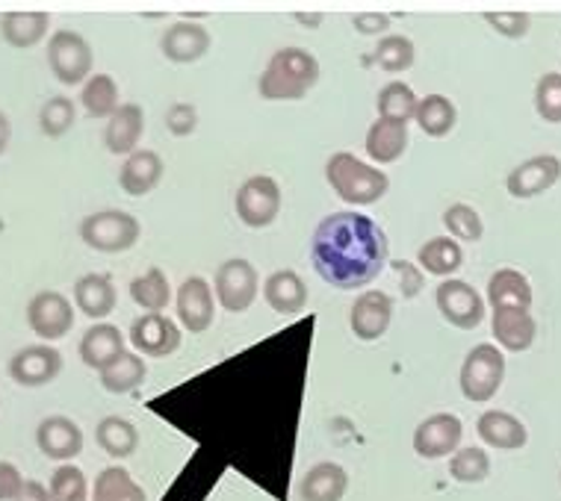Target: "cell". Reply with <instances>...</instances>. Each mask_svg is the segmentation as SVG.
<instances>
[{
  "label": "cell",
  "mask_w": 561,
  "mask_h": 501,
  "mask_svg": "<svg viewBox=\"0 0 561 501\" xmlns=\"http://www.w3.org/2000/svg\"><path fill=\"white\" fill-rule=\"evenodd\" d=\"M310 260L334 290H364L390 263L388 233L364 212H331L313 231Z\"/></svg>",
  "instance_id": "obj_1"
},
{
  "label": "cell",
  "mask_w": 561,
  "mask_h": 501,
  "mask_svg": "<svg viewBox=\"0 0 561 501\" xmlns=\"http://www.w3.org/2000/svg\"><path fill=\"white\" fill-rule=\"evenodd\" d=\"M320 83V59L305 48H280L272 54L257 83L263 101H301Z\"/></svg>",
  "instance_id": "obj_2"
},
{
  "label": "cell",
  "mask_w": 561,
  "mask_h": 501,
  "mask_svg": "<svg viewBox=\"0 0 561 501\" xmlns=\"http://www.w3.org/2000/svg\"><path fill=\"white\" fill-rule=\"evenodd\" d=\"M325 180L337 198L348 207H367L385 198L390 189V177L378 165H369L348 151H337L325 163Z\"/></svg>",
  "instance_id": "obj_3"
},
{
  "label": "cell",
  "mask_w": 561,
  "mask_h": 501,
  "mask_svg": "<svg viewBox=\"0 0 561 501\" xmlns=\"http://www.w3.org/2000/svg\"><path fill=\"white\" fill-rule=\"evenodd\" d=\"M142 236V224L125 210L89 212L80 222V240L98 254H125Z\"/></svg>",
  "instance_id": "obj_4"
},
{
  "label": "cell",
  "mask_w": 561,
  "mask_h": 501,
  "mask_svg": "<svg viewBox=\"0 0 561 501\" xmlns=\"http://www.w3.org/2000/svg\"><path fill=\"white\" fill-rule=\"evenodd\" d=\"M505 381V354L491 342H482L476 346L470 354L465 357V366H461V375H458V384H461V393H465L467 401H476V405H484L500 393V386Z\"/></svg>",
  "instance_id": "obj_5"
},
{
  "label": "cell",
  "mask_w": 561,
  "mask_h": 501,
  "mask_svg": "<svg viewBox=\"0 0 561 501\" xmlns=\"http://www.w3.org/2000/svg\"><path fill=\"white\" fill-rule=\"evenodd\" d=\"M95 54L75 30H57L48 39V66L62 86H83L92 78Z\"/></svg>",
  "instance_id": "obj_6"
},
{
  "label": "cell",
  "mask_w": 561,
  "mask_h": 501,
  "mask_svg": "<svg viewBox=\"0 0 561 501\" xmlns=\"http://www.w3.org/2000/svg\"><path fill=\"white\" fill-rule=\"evenodd\" d=\"M237 215L245 228L263 231L270 228L280 212V186L270 174H254L237 189Z\"/></svg>",
  "instance_id": "obj_7"
},
{
  "label": "cell",
  "mask_w": 561,
  "mask_h": 501,
  "mask_svg": "<svg viewBox=\"0 0 561 501\" xmlns=\"http://www.w3.org/2000/svg\"><path fill=\"white\" fill-rule=\"evenodd\" d=\"M214 290L216 301L228 313H245L257 301V292H261V278H257L254 263H249L245 257L225 260L219 271H216Z\"/></svg>",
  "instance_id": "obj_8"
},
{
  "label": "cell",
  "mask_w": 561,
  "mask_h": 501,
  "mask_svg": "<svg viewBox=\"0 0 561 501\" xmlns=\"http://www.w3.org/2000/svg\"><path fill=\"white\" fill-rule=\"evenodd\" d=\"M27 325L36 337L45 339V346L57 342L75 328V304L57 290L36 292L27 304Z\"/></svg>",
  "instance_id": "obj_9"
},
{
  "label": "cell",
  "mask_w": 561,
  "mask_h": 501,
  "mask_svg": "<svg viewBox=\"0 0 561 501\" xmlns=\"http://www.w3.org/2000/svg\"><path fill=\"white\" fill-rule=\"evenodd\" d=\"M440 316L461 330H476L484 322V299L467 280L449 278L435 292Z\"/></svg>",
  "instance_id": "obj_10"
},
{
  "label": "cell",
  "mask_w": 561,
  "mask_h": 501,
  "mask_svg": "<svg viewBox=\"0 0 561 501\" xmlns=\"http://www.w3.org/2000/svg\"><path fill=\"white\" fill-rule=\"evenodd\" d=\"M465 436V424L455 413H435L416 424L414 452L426 461H440L458 452Z\"/></svg>",
  "instance_id": "obj_11"
},
{
  "label": "cell",
  "mask_w": 561,
  "mask_h": 501,
  "mask_svg": "<svg viewBox=\"0 0 561 501\" xmlns=\"http://www.w3.org/2000/svg\"><path fill=\"white\" fill-rule=\"evenodd\" d=\"M181 339V328L165 313H146L130 325V342L139 357H172Z\"/></svg>",
  "instance_id": "obj_12"
},
{
  "label": "cell",
  "mask_w": 561,
  "mask_h": 501,
  "mask_svg": "<svg viewBox=\"0 0 561 501\" xmlns=\"http://www.w3.org/2000/svg\"><path fill=\"white\" fill-rule=\"evenodd\" d=\"M62 372V354L50 346H27L15 351L10 360V377L19 386L36 389V386L54 384Z\"/></svg>",
  "instance_id": "obj_13"
},
{
  "label": "cell",
  "mask_w": 561,
  "mask_h": 501,
  "mask_svg": "<svg viewBox=\"0 0 561 501\" xmlns=\"http://www.w3.org/2000/svg\"><path fill=\"white\" fill-rule=\"evenodd\" d=\"M174 310H178V318L190 334H204V330L214 325L216 318V299L214 287L204 278L193 275L186 278L181 287H178V295H174Z\"/></svg>",
  "instance_id": "obj_14"
},
{
  "label": "cell",
  "mask_w": 561,
  "mask_h": 501,
  "mask_svg": "<svg viewBox=\"0 0 561 501\" xmlns=\"http://www.w3.org/2000/svg\"><path fill=\"white\" fill-rule=\"evenodd\" d=\"M390 322H393V299L381 290H367L364 295H358L348 313L352 334L364 342H376L385 337Z\"/></svg>",
  "instance_id": "obj_15"
},
{
  "label": "cell",
  "mask_w": 561,
  "mask_h": 501,
  "mask_svg": "<svg viewBox=\"0 0 561 501\" xmlns=\"http://www.w3.org/2000/svg\"><path fill=\"white\" fill-rule=\"evenodd\" d=\"M83 443L87 440H83L80 424L75 419H68V416H48L36 428V445L48 461L71 463L83 452Z\"/></svg>",
  "instance_id": "obj_16"
},
{
  "label": "cell",
  "mask_w": 561,
  "mask_h": 501,
  "mask_svg": "<svg viewBox=\"0 0 561 501\" xmlns=\"http://www.w3.org/2000/svg\"><path fill=\"white\" fill-rule=\"evenodd\" d=\"M561 180V160L552 154H541L526 160L517 168H512L508 180H505V189L512 198H535V195L547 193Z\"/></svg>",
  "instance_id": "obj_17"
},
{
  "label": "cell",
  "mask_w": 561,
  "mask_h": 501,
  "mask_svg": "<svg viewBox=\"0 0 561 501\" xmlns=\"http://www.w3.org/2000/svg\"><path fill=\"white\" fill-rule=\"evenodd\" d=\"M210 45H214V39H210V30L204 27V24H198V21H178V24L165 30L160 50L174 66H190V62H198L210 50Z\"/></svg>",
  "instance_id": "obj_18"
},
{
  "label": "cell",
  "mask_w": 561,
  "mask_h": 501,
  "mask_svg": "<svg viewBox=\"0 0 561 501\" xmlns=\"http://www.w3.org/2000/svg\"><path fill=\"white\" fill-rule=\"evenodd\" d=\"M165 163L163 156L157 154V151H139L136 148L134 154L127 156L125 165H122V172H118V186H122V193L130 195V198H142V195L154 193L160 180H163Z\"/></svg>",
  "instance_id": "obj_19"
},
{
  "label": "cell",
  "mask_w": 561,
  "mask_h": 501,
  "mask_svg": "<svg viewBox=\"0 0 561 501\" xmlns=\"http://www.w3.org/2000/svg\"><path fill=\"white\" fill-rule=\"evenodd\" d=\"M263 299L280 316H299L308 307V283L299 271L278 269L263 280Z\"/></svg>",
  "instance_id": "obj_20"
},
{
  "label": "cell",
  "mask_w": 561,
  "mask_h": 501,
  "mask_svg": "<svg viewBox=\"0 0 561 501\" xmlns=\"http://www.w3.org/2000/svg\"><path fill=\"white\" fill-rule=\"evenodd\" d=\"M125 351L127 348L122 330H118L116 325H107V322L92 325V328L83 334V339H80V360H83L89 369H95L98 375H101L104 369L113 366Z\"/></svg>",
  "instance_id": "obj_21"
},
{
  "label": "cell",
  "mask_w": 561,
  "mask_h": 501,
  "mask_svg": "<svg viewBox=\"0 0 561 501\" xmlns=\"http://www.w3.org/2000/svg\"><path fill=\"white\" fill-rule=\"evenodd\" d=\"M142 130H146V109L139 104H122L107 118V130H104V145H107L110 154L130 156L142 139Z\"/></svg>",
  "instance_id": "obj_22"
},
{
  "label": "cell",
  "mask_w": 561,
  "mask_h": 501,
  "mask_svg": "<svg viewBox=\"0 0 561 501\" xmlns=\"http://www.w3.org/2000/svg\"><path fill=\"white\" fill-rule=\"evenodd\" d=\"M494 339L500 351H529L538 337V322L533 318L529 310H494V322H491Z\"/></svg>",
  "instance_id": "obj_23"
},
{
  "label": "cell",
  "mask_w": 561,
  "mask_h": 501,
  "mask_svg": "<svg viewBox=\"0 0 561 501\" xmlns=\"http://www.w3.org/2000/svg\"><path fill=\"white\" fill-rule=\"evenodd\" d=\"M118 292L110 275H83L75 283V304L83 316L104 322L116 310Z\"/></svg>",
  "instance_id": "obj_24"
},
{
  "label": "cell",
  "mask_w": 561,
  "mask_h": 501,
  "mask_svg": "<svg viewBox=\"0 0 561 501\" xmlns=\"http://www.w3.org/2000/svg\"><path fill=\"white\" fill-rule=\"evenodd\" d=\"M476 431L482 436V443L494 445L500 452H517L529 440L526 424L517 416L505 413V410H488V413L479 416Z\"/></svg>",
  "instance_id": "obj_25"
},
{
  "label": "cell",
  "mask_w": 561,
  "mask_h": 501,
  "mask_svg": "<svg viewBox=\"0 0 561 501\" xmlns=\"http://www.w3.org/2000/svg\"><path fill=\"white\" fill-rule=\"evenodd\" d=\"M488 304L494 310H529L533 283L517 269H496L488 280Z\"/></svg>",
  "instance_id": "obj_26"
},
{
  "label": "cell",
  "mask_w": 561,
  "mask_h": 501,
  "mask_svg": "<svg viewBox=\"0 0 561 501\" xmlns=\"http://www.w3.org/2000/svg\"><path fill=\"white\" fill-rule=\"evenodd\" d=\"M364 148H367L369 160H376V165L397 163L408 151V125L390 121V118H376L369 125Z\"/></svg>",
  "instance_id": "obj_27"
},
{
  "label": "cell",
  "mask_w": 561,
  "mask_h": 501,
  "mask_svg": "<svg viewBox=\"0 0 561 501\" xmlns=\"http://www.w3.org/2000/svg\"><path fill=\"white\" fill-rule=\"evenodd\" d=\"M50 15L48 12H7L0 19V36L10 48L27 50L36 48L48 36Z\"/></svg>",
  "instance_id": "obj_28"
},
{
  "label": "cell",
  "mask_w": 561,
  "mask_h": 501,
  "mask_svg": "<svg viewBox=\"0 0 561 501\" xmlns=\"http://www.w3.org/2000/svg\"><path fill=\"white\" fill-rule=\"evenodd\" d=\"M348 490V473L340 463H317L301 478V499L305 501H343Z\"/></svg>",
  "instance_id": "obj_29"
},
{
  "label": "cell",
  "mask_w": 561,
  "mask_h": 501,
  "mask_svg": "<svg viewBox=\"0 0 561 501\" xmlns=\"http://www.w3.org/2000/svg\"><path fill=\"white\" fill-rule=\"evenodd\" d=\"M416 266L423 275H435V278H453L455 271L465 266V250L453 236H435L426 245L416 250Z\"/></svg>",
  "instance_id": "obj_30"
},
{
  "label": "cell",
  "mask_w": 561,
  "mask_h": 501,
  "mask_svg": "<svg viewBox=\"0 0 561 501\" xmlns=\"http://www.w3.org/2000/svg\"><path fill=\"white\" fill-rule=\"evenodd\" d=\"M146 360L136 354V351H125L113 366L101 372V386L107 393H113V396H127V393H134V389L146 384Z\"/></svg>",
  "instance_id": "obj_31"
},
{
  "label": "cell",
  "mask_w": 561,
  "mask_h": 501,
  "mask_svg": "<svg viewBox=\"0 0 561 501\" xmlns=\"http://www.w3.org/2000/svg\"><path fill=\"white\" fill-rule=\"evenodd\" d=\"M414 121L423 133L440 139V136L453 133V127L458 125V109L446 95H426L416 104Z\"/></svg>",
  "instance_id": "obj_32"
},
{
  "label": "cell",
  "mask_w": 561,
  "mask_h": 501,
  "mask_svg": "<svg viewBox=\"0 0 561 501\" xmlns=\"http://www.w3.org/2000/svg\"><path fill=\"white\" fill-rule=\"evenodd\" d=\"M95 440L116 461H125V457H130L139 448V431H136V424L122 419V416L101 419L95 428Z\"/></svg>",
  "instance_id": "obj_33"
},
{
  "label": "cell",
  "mask_w": 561,
  "mask_h": 501,
  "mask_svg": "<svg viewBox=\"0 0 561 501\" xmlns=\"http://www.w3.org/2000/svg\"><path fill=\"white\" fill-rule=\"evenodd\" d=\"M130 299L146 313H163L169 307V301H172V287H169L165 271L160 266H151L146 275L130 280Z\"/></svg>",
  "instance_id": "obj_34"
},
{
  "label": "cell",
  "mask_w": 561,
  "mask_h": 501,
  "mask_svg": "<svg viewBox=\"0 0 561 501\" xmlns=\"http://www.w3.org/2000/svg\"><path fill=\"white\" fill-rule=\"evenodd\" d=\"M92 501H148V496L125 466H107L104 473H98Z\"/></svg>",
  "instance_id": "obj_35"
},
{
  "label": "cell",
  "mask_w": 561,
  "mask_h": 501,
  "mask_svg": "<svg viewBox=\"0 0 561 501\" xmlns=\"http://www.w3.org/2000/svg\"><path fill=\"white\" fill-rule=\"evenodd\" d=\"M80 104L92 118H110L118 106V83L110 74H92L80 89Z\"/></svg>",
  "instance_id": "obj_36"
},
{
  "label": "cell",
  "mask_w": 561,
  "mask_h": 501,
  "mask_svg": "<svg viewBox=\"0 0 561 501\" xmlns=\"http://www.w3.org/2000/svg\"><path fill=\"white\" fill-rule=\"evenodd\" d=\"M416 104L420 97L414 95V89L402 83V80H393L388 86L378 92V118H390V121H414Z\"/></svg>",
  "instance_id": "obj_37"
},
{
  "label": "cell",
  "mask_w": 561,
  "mask_h": 501,
  "mask_svg": "<svg viewBox=\"0 0 561 501\" xmlns=\"http://www.w3.org/2000/svg\"><path fill=\"white\" fill-rule=\"evenodd\" d=\"M449 475L458 483H482L491 475V454L482 445H467L449 457Z\"/></svg>",
  "instance_id": "obj_38"
},
{
  "label": "cell",
  "mask_w": 561,
  "mask_h": 501,
  "mask_svg": "<svg viewBox=\"0 0 561 501\" xmlns=\"http://www.w3.org/2000/svg\"><path fill=\"white\" fill-rule=\"evenodd\" d=\"M78 121V106L66 95L48 97L39 109V130L48 139H62V136Z\"/></svg>",
  "instance_id": "obj_39"
},
{
  "label": "cell",
  "mask_w": 561,
  "mask_h": 501,
  "mask_svg": "<svg viewBox=\"0 0 561 501\" xmlns=\"http://www.w3.org/2000/svg\"><path fill=\"white\" fill-rule=\"evenodd\" d=\"M414 57L416 48L408 36H385L376 45V54H373L378 68L388 71V74H402V71H408V68L414 66Z\"/></svg>",
  "instance_id": "obj_40"
},
{
  "label": "cell",
  "mask_w": 561,
  "mask_h": 501,
  "mask_svg": "<svg viewBox=\"0 0 561 501\" xmlns=\"http://www.w3.org/2000/svg\"><path fill=\"white\" fill-rule=\"evenodd\" d=\"M50 501H89V481L78 466H57L48 483Z\"/></svg>",
  "instance_id": "obj_41"
},
{
  "label": "cell",
  "mask_w": 561,
  "mask_h": 501,
  "mask_svg": "<svg viewBox=\"0 0 561 501\" xmlns=\"http://www.w3.org/2000/svg\"><path fill=\"white\" fill-rule=\"evenodd\" d=\"M444 228L449 231V236H453L455 242H479L484 236L482 215H479L473 207H467V203H453V207L444 212Z\"/></svg>",
  "instance_id": "obj_42"
},
{
  "label": "cell",
  "mask_w": 561,
  "mask_h": 501,
  "mask_svg": "<svg viewBox=\"0 0 561 501\" xmlns=\"http://www.w3.org/2000/svg\"><path fill=\"white\" fill-rule=\"evenodd\" d=\"M535 109L543 121L561 125V71H550L535 83Z\"/></svg>",
  "instance_id": "obj_43"
},
{
  "label": "cell",
  "mask_w": 561,
  "mask_h": 501,
  "mask_svg": "<svg viewBox=\"0 0 561 501\" xmlns=\"http://www.w3.org/2000/svg\"><path fill=\"white\" fill-rule=\"evenodd\" d=\"M482 19L505 39H523L533 27V19L526 12H484Z\"/></svg>",
  "instance_id": "obj_44"
},
{
  "label": "cell",
  "mask_w": 561,
  "mask_h": 501,
  "mask_svg": "<svg viewBox=\"0 0 561 501\" xmlns=\"http://www.w3.org/2000/svg\"><path fill=\"white\" fill-rule=\"evenodd\" d=\"M195 127H198V109L193 104H184V101H178V104L169 106V113H165V130L178 139H184V136H193Z\"/></svg>",
  "instance_id": "obj_45"
},
{
  "label": "cell",
  "mask_w": 561,
  "mask_h": 501,
  "mask_svg": "<svg viewBox=\"0 0 561 501\" xmlns=\"http://www.w3.org/2000/svg\"><path fill=\"white\" fill-rule=\"evenodd\" d=\"M390 269L399 275V290H402V299L414 301L420 292L426 290V275L423 269L411 260H390Z\"/></svg>",
  "instance_id": "obj_46"
},
{
  "label": "cell",
  "mask_w": 561,
  "mask_h": 501,
  "mask_svg": "<svg viewBox=\"0 0 561 501\" xmlns=\"http://www.w3.org/2000/svg\"><path fill=\"white\" fill-rule=\"evenodd\" d=\"M24 490V475L15 463L0 461V501H15Z\"/></svg>",
  "instance_id": "obj_47"
},
{
  "label": "cell",
  "mask_w": 561,
  "mask_h": 501,
  "mask_svg": "<svg viewBox=\"0 0 561 501\" xmlns=\"http://www.w3.org/2000/svg\"><path fill=\"white\" fill-rule=\"evenodd\" d=\"M352 24H355L360 36H378V33H388L390 30V19L381 15V12H360V15L352 19Z\"/></svg>",
  "instance_id": "obj_48"
},
{
  "label": "cell",
  "mask_w": 561,
  "mask_h": 501,
  "mask_svg": "<svg viewBox=\"0 0 561 501\" xmlns=\"http://www.w3.org/2000/svg\"><path fill=\"white\" fill-rule=\"evenodd\" d=\"M15 501H50L48 499V487L42 481H24V490Z\"/></svg>",
  "instance_id": "obj_49"
},
{
  "label": "cell",
  "mask_w": 561,
  "mask_h": 501,
  "mask_svg": "<svg viewBox=\"0 0 561 501\" xmlns=\"http://www.w3.org/2000/svg\"><path fill=\"white\" fill-rule=\"evenodd\" d=\"M10 142H12V121L7 118V113H0V156L7 154Z\"/></svg>",
  "instance_id": "obj_50"
},
{
  "label": "cell",
  "mask_w": 561,
  "mask_h": 501,
  "mask_svg": "<svg viewBox=\"0 0 561 501\" xmlns=\"http://www.w3.org/2000/svg\"><path fill=\"white\" fill-rule=\"evenodd\" d=\"M559 481H561V478H559Z\"/></svg>",
  "instance_id": "obj_51"
}]
</instances>
